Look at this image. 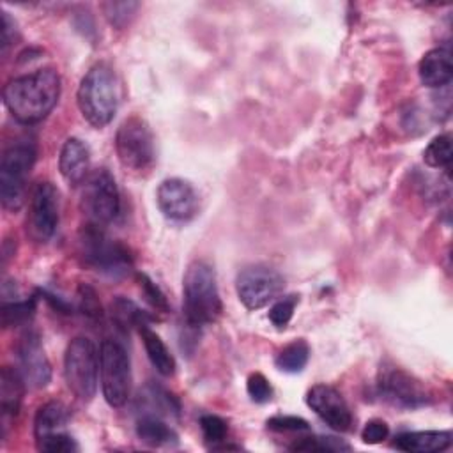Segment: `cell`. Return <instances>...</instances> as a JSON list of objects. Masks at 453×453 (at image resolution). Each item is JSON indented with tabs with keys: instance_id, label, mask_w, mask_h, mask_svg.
Masks as SVG:
<instances>
[{
	"instance_id": "obj_13",
	"label": "cell",
	"mask_w": 453,
	"mask_h": 453,
	"mask_svg": "<svg viewBox=\"0 0 453 453\" xmlns=\"http://www.w3.org/2000/svg\"><path fill=\"white\" fill-rule=\"evenodd\" d=\"M18 359V372L30 388H44L51 379V366L44 354L41 336L34 329H27L14 347Z\"/></svg>"
},
{
	"instance_id": "obj_26",
	"label": "cell",
	"mask_w": 453,
	"mask_h": 453,
	"mask_svg": "<svg viewBox=\"0 0 453 453\" xmlns=\"http://www.w3.org/2000/svg\"><path fill=\"white\" fill-rule=\"evenodd\" d=\"M35 311V301L27 299V301H4L0 306V317H2V326L4 327H16L23 326L34 317Z\"/></svg>"
},
{
	"instance_id": "obj_32",
	"label": "cell",
	"mask_w": 453,
	"mask_h": 453,
	"mask_svg": "<svg viewBox=\"0 0 453 453\" xmlns=\"http://www.w3.org/2000/svg\"><path fill=\"white\" fill-rule=\"evenodd\" d=\"M246 391H248L250 398L257 403H267L273 398V388H271L269 380L258 372H255L248 377Z\"/></svg>"
},
{
	"instance_id": "obj_19",
	"label": "cell",
	"mask_w": 453,
	"mask_h": 453,
	"mask_svg": "<svg viewBox=\"0 0 453 453\" xmlns=\"http://www.w3.org/2000/svg\"><path fill=\"white\" fill-rule=\"evenodd\" d=\"M451 432L448 430H421L403 432L393 441V448L405 453H437L451 446Z\"/></svg>"
},
{
	"instance_id": "obj_37",
	"label": "cell",
	"mask_w": 453,
	"mask_h": 453,
	"mask_svg": "<svg viewBox=\"0 0 453 453\" xmlns=\"http://www.w3.org/2000/svg\"><path fill=\"white\" fill-rule=\"evenodd\" d=\"M14 41V21L9 18L7 12H2V50L4 53Z\"/></svg>"
},
{
	"instance_id": "obj_35",
	"label": "cell",
	"mask_w": 453,
	"mask_h": 453,
	"mask_svg": "<svg viewBox=\"0 0 453 453\" xmlns=\"http://www.w3.org/2000/svg\"><path fill=\"white\" fill-rule=\"evenodd\" d=\"M78 299H80V310L88 319H101V304L94 288H90L88 285H81L78 290Z\"/></svg>"
},
{
	"instance_id": "obj_24",
	"label": "cell",
	"mask_w": 453,
	"mask_h": 453,
	"mask_svg": "<svg viewBox=\"0 0 453 453\" xmlns=\"http://www.w3.org/2000/svg\"><path fill=\"white\" fill-rule=\"evenodd\" d=\"M140 402L145 403L147 412L145 414H156V416H179V400L166 391L163 386L157 384H147L143 391L140 393Z\"/></svg>"
},
{
	"instance_id": "obj_30",
	"label": "cell",
	"mask_w": 453,
	"mask_h": 453,
	"mask_svg": "<svg viewBox=\"0 0 453 453\" xmlns=\"http://www.w3.org/2000/svg\"><path fill=\"white\" fill-rule=\"evenodd\" d=\"M101 9L104 11L106 19L113 27L120 28L131 19L134 11L138 9V4L136 2H106L101 5Z\"/></svg>"
},
{
	"instance_id": "obj_16",
	"label": "cell",
	"mask_w": 453,
	"mask_h": 453,
	"mask_svg": "<svg viewBox=\"0 0 453 453\" xmlns=\"http://www.w3.org/2000/svg\"><path fill=\"white\" fill-rule=\"evenodd\" d=\"M88 166H90V152H88V147L85 145V142H81L76 136L67 138L64 142V145L60 149V156H58V170H60L62 177L71 186H78L90 173Z\"/></svg>"
},
{
	"instance_id": "obj_11",
	"label": "cell",
	"mask_w": 453,
	"mask_h": 453,
	"mask_svg": "<svg viewBox=\"0 0 453 453\" xmlns=\"http://www.w3.org/2000/svg\"><path fill=\"white\" fill-rule=\"evenodd\" d=\"M58 225V191L50 180L37 182L28 196L27 234L37 241L51 239Z\"/></svg>"
},
{
	"instance_id": "obj_22",
	"label": "cell",
	"mask_w": 453,
	"mask_h": 453,
	"mask_svg": "<svg viewBox=\"0 0 453 453\" xmlns=\"http://www.w3.org/2000/svg\"><path fill=\"white\" fill-rule=\"evenodd\" d=\"M110 315L113 324L122 331V333H129L131 329L140 331L142 327L149 326V322L152 320V317L143 311L136 303H133L127 297L117 296L111 304H110Z\"/></svg>"
},
{
	"instance_id": "obj_14",
	"label": "cell",
	"mask_w": 453,
	"mask_h": 453,
	"mask_svg": "<svg viewBox=\"0 0 453 453\" xmlns=\"http://www.w3.org/2000/svg\"><path fill=\"white\" fill-rule=\"evenodd\" d=\"M157 207L172 221H189L198 212V195L195 188L179 177L165 179L156 191Z\"/></svg>"
},
{
	"instance_id": "obj_5",
	"label": "cell",
	"mask_w": 453,
	"mask_h": 453,
	"mask_svg": "<svg viewBox=\"0 0 453 453\" xmlns=\"http://www.w3.org/2000/svg\"><path fill=\"white\" fill-rule=\"evenodd\" d=\"M80 250L87 265L92 269L120 278L133 267V258L129 250L115 239H110L103 226L87 223L80 235Z\"/></svg>"
},
{
	"instance_id": "obj_23",
	"label": "cell",
	"mask_w": 453,
	"mask_h": 453,
	"mask_svg": "<svg viewBox=\"0 0 453 453\" xmlns=\"http://www.w3.org/2000/svg\"><path fill=\"white\" fill-rule=\"evenodd\" d=\"M138 333L142 336L147 357L152 363V366L161 375H165V377L173 375V372H175V359H173L172 352L168 350V347L165 345V342L159 338V334L154 333L149 326L142 327Z\"/></svg>"
},
{
	"instance_id": "obj_6",
	"label": "cell",
	"mask_w": 453,
	"mask_h": 453,
	"mask_svg": "<svg viewBox=\"0 0 453 453\" xmlns=\"http://www.w3.org/2000/svg\"><path fill=\"white\" fill-rule=\"evenodd\" d=\"M115 152L120 165L131 173H145L156 159L154 136L149 124L138 117H127L117 129Z\"/></svg>"
},
{
	"instance_id": "obj_2",
	"label": "cell",
	"mask_w": 453,
	"mask_h": 453,
	"mask_svg": "<svg viewBox=\"0 0 453 453\" xmlns=\"http://www.w3.org/2000/svg\"><path fill=\"white\" fill-rule=\"evenodd\" d=\"M182 311L188 326L202 327L212 324L221 315V297L216 273L211 264L195 260L188 265L182 280Z\"/></svg>"
},
{
	"instance_id": "obj_34",
	"label": "cell",
	"mask_w": 453,
	"mask_h": 453,
	"mask_svg": "<svg viewBox=\"0 0 453 453\" xmlns=\"http://www.w3.org/2000/svg\"><path fill=\"white\" fill-rule=\"evenodd\" d=\"M267 428L274 432H308L310 425L297 416H273L267 419Z\"/></svg>"
},
{
	"instance_id": "obj_8",
	"label": "cell",
	"mask_w": 453,
	"mask_h": 453,
	"mask_svg": "<svg viewBox=\"0 0 453 453\" xmlns=\"http://www.w3.org/2000/svg\"><path fill=\"white\" fill-rule=\"evenodd\" d=\"M99 352L92 340L76 336L69 342L64 356V377L67 388L80 400H90L97 389Z\"/></svg>"
},
{
	"instance_id": "obj_18",
	"label": "cell",
	"mask_w": 453,
	"mask_h": 453,
	"mask_svg": "<svg viewBox=\"0 0 453 453\" xmlns=\"http://www.w3.org/2000/svg\"><path fill=\"white\" fill-rule=\"evenodd\" d=\"M69 409L62 402H48L39 407L34 419V435L37 449L51 441L53 437L65 432V425L69 423Z\"/></svg>"
},
{
	"instance_id": "obj_33",
	"label": "cell",
	"mask_w": 453,
	"mask_h": 453,
	"mask_svg": "<svg viewBox=\"0 0 453 453\" xmlns=\"http://www.w3.org/2000/svg\"><path fill=\"white\" fill-rule=\"evenodd\" d=\"M138 281H140V288H142L145 299L150 303V306L156 308L157 311H168V303H166V297L161 292V288L147 274H138Z\"/></svg>"
},
{
	"instance_id": "obj_20",
	"label": "cell",
	"mask_w": 453,
	"mask_h": 453,
	"mask_svg": "<svg viewBox=\"0 0 453 453\" xmlns=\"http://www.w3.org/2000/svg\"><path fill=\"white\" fill-rule=\"evenodd\" d=\"M136 435L142 442L152 448L175 446L179 442L175 430L166 421H163L161 416H156V414H143L138 418Z\"/></svg>"
},
{
	"instance_id": "obj_27",
	"label": "cell",
	"mask_w": 453,
	"mask_h": 453,
	"mask_svg": "<svg viewBox=\"0 0 453 453\" xmlns=\"http://www.w3.org/2000/svg\"><path fill=\"white\" fill-rule=\"evenodd\" d=\"M453 157L451 149V136L449 134H439L432 138V142L426 145L423 152V161L430 168H448Z\"/></svg>"
},
{
	"instance_id": "obj_10",
	"label": "cell",
	"mask_w": 453,
	"mask_h": 453,
	"mask_svg": "<svg viewBox=\"0 0 453 453\" xmlns=\"http://www.w3.org/2000/svg\"><path fill=\"white\" fill-rule=\"evenodd\" d=\"M239 301L248 310H258L274 301L283 290V276L267 265L255 264L244 267L235 280Z\"/></svg>"
},
{
	"instance_id": "obj_31",
	"label": "cell",
	"mask_w": 453,
	"mask_h": 453,
	"mask_svg": "<svg viewBox=\"0 0 453 453\" xmlns=\"http://www.w3.org/2000/svg\"><path fill=\"white\" fill-rule=\"evenodd\" d=\"M296 304H297V296H287V297L278 299L269 310V320L276 327H285L294 315Z\"/></svg>"
},
{
	"instance_id": "obj_29",
	"label": "cell",
	"mask_w": 453,
	"mask_h": 453,
	"mask_svg": "<svg viewBox=\"0 0 453 453\" xmlns=\"http://www.w3.org/2000/svg\"><path fill=\"white\" fill-rule=\"evenodd\" d=\"M200 430L207 442H211V448L216 444H221L226 437L228 426L226 421L216 414H203L200 418Z\"/></svg>"
},
{
	"instance_id": "obj_1",
	"label": "cell",
	"mask_w": 453,
	"mask_h": 453,
	"mask_svg": "<svg viewBox=\"0 0 453 453\" xmlns=\"http://www.w3.org/2000/svg\"><path fill=\"white\" fill-rule=\"evenodd\" d=\"M60 96V76L51 67L9 80L4 87V104L21 124L42 120L57 104Z\"/></svg>"
},
{
	"instance_id": "obj_17",
	"label": "cell",
	"mask_w": 453,
	"mask_h": 453,
	"mask_svg": "<svg viewBox=\"0 0 453 453\" xmlns=\"http://www.w3.org/2000/svg\"><path fill=\"white\" fill-rule=\"evenodd\" d=\"M419 80L428 88H442L449 85L453 76L451 51L446 46L434 48L423 55L418 65Z\"/></svg>"
},
{
	"instance_id": "obj_21",
	"label": "cell",
	"mask_w": 453,
	"mask_h": 453,
	"mask_svg": "<svg viewBox=\"0 0 453 453\" xmlns=\"http://www.w3.org/2000/svg\"><path fill=\"white\" fill-rule=\"evenodd\" d=\"M25 380L21 373L16 368L4 366L0 373V409L4 419L14 418L19 411L23 391H25Z\"/></svg>"
},
{
	"instance_id": "obj_3",
	"label": "cell",
	"mask_w": 453,
	"mask_h": 453,
	"mask_svg": "<svg viewBox=\"0 0 453 453\" xmlns=\"http://www.w3.org/2000/svg\"><path fill=\"white\" fill-rule=\"evenodd\" d=\"M76 101L90 126L104 127L110 124L119 106V87L113 69L106 64L92 65L80 81Z\"/></svg>"
},
{
	"instance_id": "obj_36",
	"label": "cell",
	"mask_w": 453,
	"mask_h": 453,
	"mask_svg": "<svg viewBox=\"0 0 453 453\" xmlns=\"http://www.w3.org/2000/svg\"><path fill=\"white\" fill-rule=\"evenodd\" d=\"M389 435V426L386 421L382 419H370L366 421L363 432H361V439L366 444H379L384 439H388Z\"/></svg>"
},
{
	"instance_id": "obj_28",
	"label": "cell",
	"mask_w": 453,
	"mask_h": 453,
	"mask_svg": "<svg viewBox=\"0 0 453 453\" xmlns=\"http://www.w3.org/2000/svg\"><path fill=\"white\" fill-rule=\"evenodd\" d=\"M292 451H349L350 446L336 437H303L290 446Z\"/></svg>"
},
{
	"instance_id": "obj_25",
	"label": "cell",
	"mask_w": 453,
	"mask_h": 453,
	"mask_svg": "<svg viewBox=\"0 0 453 453\" xmlns=\"http://www.w3.org/2000/svg\"><path fill=\"white\" fill-rule=\"evenodd\" d=\"M310 359V347L304 340H296L288 345H285L276 359H274V365L278 370L281 372H287V373H297L301 372L306 363Z\"/></svg>"
},
{
	"instance_id": "obj_9",
	"label": "cell",
	"mask_w": 453,
	"mask_h": 453,
	"mask_svg": "<svg viewBox=\"0 0 453 453\" xmlns=\"http://www.w3.org/2000/svg\"><path fill=\"white\" fill-rule=\"evenodd\" d=\"M99 377L103 396L111 407H122L131 391V365L126 349L111 338L99 347Z\"/></svg>"
},
{
	"instance_id": "obj_7",
	"label": "cell",
	"mask_w": 453,
	"mask_h": 453,
	"mask_svg": "<svg viewBox=\"0 0 453 453\" xmlns=\"http://www.w3.org/2000/svg\"><path fill=\"white\" fill-rule=\"evenodd\" d=\"M80 209L87 223L104 226L120 212V193L113 175L106 168H97L81 182Z\"/></svg>"
},
{
	"instance_id": "obj_12",
	"label": "cell",
	"mask_w": 453,
	"mask_h": 453,
	"mask_svg": "<svg viewBox=\"0 0 453 453\" xmlns=\"http://www.w3.org/2000/svg\"><path fill=\"white\" fill-rule=\"evenodd\" d=\"M377 389L388 403L402 409H418L430 402V395L421 382L395 366L380 370Z\"/></svg>"
},
{
	"instance_id": "obj_4",
	"label": "cell",
	"mask_w": 453,
	"mask_h": 453,
	"mask_svg": "<svg viewBox=\"0 0 453 453\" xmlns=\"http://www.w3.org/2000/svg\"><path fill=\"white\" fill-rule=\"evenodd\" d=\"M35 154V143L28 138H18L5 145L0 157V202L4 209L18 211L23 205Z\"/></svg>"
},
{
	"instance_id": "obj_15",
	"label": "cell",
	"mask_w": 453,
	"mask_h": 453,
	"mask_svg": "<svg viewBox=\"0 0 453 453\" xmlns=\"http://www.w3.org/2000/svg\"><path fill=\"white\" fill-rule=\"evenodd\" d=\"M306 405L333 430L347 432L352 425V412L342 393L329 384H317L306 393Z\"/></svg>"
}]
</instances>
